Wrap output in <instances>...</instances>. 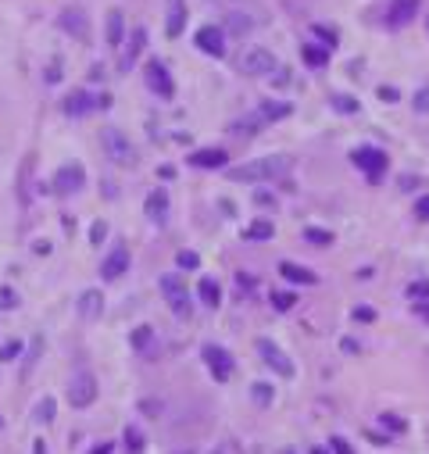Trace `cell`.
Returning a JSON list of instances; mask_svg holds the SVG:
<instances>
[{"mask_svg": "<svg viewBox=\"0 0 429 454\" xmlns=\"http://www.w3.org/2000/svg\"><path fill=\"white\" fill-rule=\"evenodd\" d=\"M57 79H61V65H50L47 68V82H57Z\"/></svg>", "mask_w": 429, "mask_h": 454, "instance_id": "53", "label": "cell"}, {"mask_svg": "<svg viewBox=\"0 0 429 454\" xmlns=\"http://www.w3.org/2000/svg\"><path fill=\"white\" fill-rule=\"evenodd\" d=\"M254 204H258V207H272V204H275V197H272L268 190H258V193H254Z\"/></svg>", "mask_w": 429, "mask_h": 454, "instance_id": "47", "label": "cell"}, {"mask_svg": "<svg viewBox=\"0 0 429 454\" xmlns=\"http://www.w3.org/2000/svg\"><path fill=\"white\" fill-rule=\"evenodd\" d=\"M354 322H376V312L369 305H358L354 308Z\"/></svg>", "mask_w": 429, "mask_h": 454, "instance_id": "43", "label": "cell"}, {"mask_svg": "<svg viewBox=\"0 0 429 454\" xmlns=\"http://www.w3.org/2000/svg\"><path fill=\"white\" fill-rule=\"evenodd\" d=\"M412 108H415V111H422V115L429 111V86H426V89H419V94H415V101H412Z\"/></svg>", "mask_w": 429, "mask_h": 454, "instance_id": "42", "label": "cell"}, {"mask_svg": "<svg viewBox=\"0 0 429 454\" xmlns=\"http://www.w3.org/2000/svg\"><path fill=\"white\" fill-rule=\"evenodd\" d=\"M94 401H97V379L89 376V372L72 376V383H68V404L72 408H89Z\"/></svg>", "mask_w": 429, "mask_h": 454, "instance_id": "8", "label": "cell"}, {"mask_svg": "<svg viewBox=\"0 0 429 454\" xmlns=\"http://www.w3.org/2000/svg\"><path fill=\"white\" fill-rule=\"evenodd\" d=\"M65 115L68 118H82V115H89L94 111V94H86V89H72V94L65 97Z\"/></svg>", "mask_w": 429, "mask_h": 454, "instance_id": "18", "label": "cell"}, {"mask_svg": "<svg viewBox=\"0 0 429 454\" xmlns=\"http://www.w3.org/2000/svg\"><path fill=\"white\" fill-rule=\"evenodd\" d=\"M89 454H111V444H97V447L89 451Z\"/></svg>", "mask_w": 429, "mask_h": 454, "instance_id": "54", "label": "cell"}, {"mask_svg": "<svg viewBox=\"0 0 429 454\" xmlns=\"http://www.w3.org/2000/svg\"><path fill=\"white\" fill-rule=\"evenodd\" d=\"M293 168L290 154H272V158H258V161H243L236 168H229L233 183H261V179H279Z\"/></svg>", "mask_w": 429, "mask_h": 454, "instance_id": "1", "label": "cell"}, {"mask_svg": "<svg viewBox=\"0 0 429 454\" xmlns=\"http://www.w3.org/2000/svg\"><path fill=\"white\" fill-rule=\"evenodd\" d=\"M29 172H33V158L22 161V175H18V197H22V204H29Z\"/></svg>", "mask_w": 429, "mask_h": 454, "instance_id": "32", "label": "cell"}, {"mask_svg": "<svg viewBox=\"0 0 429 454\" xmlns=\"http://www.w3.org/2000/svg\"><path fill=\"white\" fill-rule=\"evenodd\" d=\"M351 161H354L365 175H369L372 183H379V175L386 172V154H383L379 147H358L354 154H351Z\"/></svg>", "mask_w": 429, "mask_h": 454, "instance_id": "7", "label": "cell"}, {"mask_svg": "<svg viewBox=\"0 0 429 454\" xmlns=\"http://www.w3.org/2000/svg\"><path fill=\"white\" fill-rule=\"evenodd\" d=\"M18 354H22V344H18V340H8L4 347H0V361H15Z\"/></svg>", "mask_w": 429, "mask_h": 454, "instance_id": "39", "label": "cell"}, {"mask_svg": "<svg viewBox=\"0 0 429 454\" xmlns=\"http://www.w3.org/2000/svg\"><path fill=\"white\" fill-rule=\"evenodd\" d=\"M0 305H4V308H15V305H18V293H15V290H4V293H0Z\"/></svg>", "mask_w": 429, "mask_h": 454, "instance_id": "49", "label": "cell"}, {"mask_svg": "<svg viewBox=\"0 0 429 454\" xmlns=\"http://www.w3.org/2000/svg\"><path fill=\"white\" fill-rule=\"evenodd\" d=\"M147 47V29H133V40H129V50L122 54V72H129L133 65H136V57H140V50Z\"/></svg>", "mask_w": 429, "mask_h": 454, "instance_id": "21", "label": "cell"}, {"mask_svg": "<svg viewBox=\"0 0 429 454\" xmlns=\"http://www.w3.org/2000/svg\"><path fill=\"white\" fill-rule=\"evenodd\" d=\"M275 68H279V65H275L272 50H265V47H251V50H243V57H240V72L243 75H268Z\"/></svg>", "mask_w": 429, "mask_h": 454, "instance_id": "6", "label": "cell"}, {"mask_svg": "<svg viewBox=\"0 0 429 454\" xmlns=\"http://www.w3.org/2000/svg\"><path fill=\"white\" fill-rule=\"evenodd\" d=\"M143 415H161V401H140Z\"/></svg>", "mask_w": 429, "mask_h": 454, "instance_id": "48", "label": "cell"}, {"mask_svg": "<svg viewBox=\"0 0 429 454\" xmlns=\"http://www.w3.org/2000/svg\"><path fill=\"white\" fill-rule=\"evenodd\" d=\"M415 315H419V318L429 325V305H422V300H415Z\"/></svg>", "mask_w": 429, "mask_h": 454, "instance_id": "50", "label": "cell"}, {"mask_svg": "<svg viewBox=\"0 0 429 454\" xmlns=\"http://www.w3.org/2000/svg\"><path fill=\"white\" fill-rule=\"evenodd\" d=\"M129 344L143 354L150 344H154V329H150V325H140V329H133V337H129Z\"/></svg>", "mask_w": 429, "mask_h": 454, "instance_id": "28", "label": "cell"}, {"mask_svg": "<svg viewBox=\"0 0 429 454\" xmlns=\"http://www.w3.org/2000/svg\"><path fill=\"white\" fill-rule=\"evenodd\" d=\"M190 165L194 168H226L229 154L219 150V147H204V150H194V154H190Z\"/></svg>", "mask_w": 429, "mask_h": 454, "instance_id": "17", "label": "cell"}, {"mask_svg": "<svg viewBox=\"0 0 429 454\" xmlns=\"http://www.w3.org/2000/svg\"><path fill=\"white\" fill-rule=\"evenodd\" d=\"M329 104H333L336 111H340V115H354V111H358V101H354V97H347V94H333V97H329Z\"/></svg>", "mask_w": 429, "mask_h": 454, "instance_id": "30", "label": "cell"}, {"mask_svg": "<svg viewBox=\"0 0 429 454\" xmlns=\"http://www.w3.org/2000/svg\"><path fill=\"white\" fill-rule=\"evenodd\" d=\"M197 47L204 54H211V57H222L226 54V33L219 25H201L197 29Z\"/></svg>", "mask_w": 429, "mask_h": 454, "instance_id": "12", "label": "cell"}, {"mask_svg": "<svg viewBox=\"0 0 429 454\" xmlns=\"http://www.w3.org/2000/svg\"><path fill=\"white\" fill-rule=\"evenodd\" d=\"M293 305H297V293H290V290L272 293V308H275V312H290Z\"/></svg>", "mask_w": 429, "mask_h": 454, "instance_id": "31", "label": "cell"}, {"mask_svg": "<svg viewBox=\"0 0 429 454\" xmlns=\"http://www.w3.org/2000/svg\"><path fill=\"white\" fill-rule=\"evenodd\" d=\"M197 293H201V300H204L208 308H219V305H222V286L214 283L211 276H204V279L197 283Z\"/></svg>", "mask_w": 429, "mask_h": 454, "instance_id": "23", "label": "cell"}, {"mask_svg": "<svg viewBox=\"0 0 429 454\" xmlns=\"http://www.w3.org/2000/svg\"><path fill=\"white\" fill-rule=\"evenodd\" d=\"M126 451H129V454H143V433L133 430V426L126 430Z\"/></svg>", "mask_w": 429, "mask_h": 454, "instance_id": "34", "label": "cell"}, {"mask_svg": "<svg viewBox=\"0 0 429 454\" xmlns=\"http://www.w3.org/2000/svg\"><path fill=\"white\" fill-rule=\"evenodd\" d=\"M422 8V0H390V11H386V25L390 29H405L412 18H415V11Z\"/></svg>", "mask_w": 429, "mask_h": 454, "instance_id": "13", "label": "cell"}, {"mask_svg": "<svg viewBox=\"0 0 429 454\" xmlns=\"http://www.w3.org/2000/svg\"><path fill=\"white\" fill-rule=\"evenodd\" d=\"M272 233H275V226H272L268 219H258V222H251L247 229H243V240H254V244H261V240H272Z\"/></svg>", "mask_w": 429, "mask_h": 454, "instance_id": "25", "label": "cell"}, {"mask_svg": "<svg viewBox=\"0 0 429 454\" xmlns=\"http://www.w3.org/2000/svg\"><path fill=\"white\" fill-rule=\"evenodd\" d=\"M82 183H86V168L79 161H68V165H61L57 175H54V193L57 197H72V193L82 190Z\"/></svg>", "mask_w": 429, "mask_h": 454, "instance_id": "4", "label": "cell"}, {"mask_svg": "<svg viewBox=\"0 0 429 454\" xmlns=\"http://www.w3.org/2000/svg\"><path fill=\"white\" fill-rule=\"evenodd\" d=\"M204 365L211 369V376L219 379V383H226L229 376H233V358H229V351L226 347H214V344H204Z\"/></svg>", "mask_w": 429, "mask_h": 454, "instance_id": "10", "label": "cell"}, {"mask_svg": "<svg viewBox=\"0 0 429 454\" xmlns=\"http://www.w3.org/2000/svg\"><path fill=\"white\" fill-rule=\"evenodd\" d=\"M143 79H147V86L154 89V94L161 97V101H172L175 97V82H172V75H168V68H165V61H147V68H143Z\"/></svg>", "mask_w": 429, "mask_h": 454, "instance_id": "5", "label": "cell"}, {"mask_svg": "<svg viewBox=\"0 0 429 454\" xmlns=\"http://www.w3.org/2000/svg\"><path fill=\"white\" fill-rule=\"evenodd\" d=\"M290 115H293V108L286 101H265L261 104V118H265V122H279V118H290Z\"/></svg>", "mask_w": 429, "mask_h": 454, "instance_id": "24", "label": "cell"}, {"mask_svg": "<svg viewBox=\"0 0 429 454\" xmlns=\"http://www.w3.org/2000/svg\"><path fill=\"white\" fill-rule=\"evenodd\" d=\"M383 426L393 430V433H405V418H397V415H383Z\"/></svg>", "mask_w": 429, "mask_h": 454, "instance_id": "45", "label": "cell"}, {"mask_svg": "<svg viewBox=\"0 0 429 454\" xmlns=\"http://www.w3.org/2000/svg\"><path fill=\"white\" fill-rule=\"evenodd\" d=\"M57 25L65 29L68 36H75L79 43H89V36H94V29H89V18H86L82 8H65L57 15Z\"/></svg>", "mask_w": 429, "mask_h": 454, "instance_id": "9", "label": "cell"}, {"mask_svg": "<svg viewBox=\"0 0 429 454\" xmlns=\"http://www.w3.org/2000/svg\"><path fill=\"white\" fill-rule=\"evenodd\" d=\"M104 236H108V222H94V226H89V244H101Z\"/></svg>", "mask_w": 429, "mask_h": 454, "instance_id": "41", "label": "cell"}, {"mask_svg": "<svg viewBox=\"0 0 429 454\" xmlns=\"http://www.w3.org/2000/svg\"><path fill=\"white\" fill-rule=\"evenodd\" d=\"M126 268H129V247H126V244H118V247H115V251L101 261V276H104L108 283H115V279H118Z\"/></svg>", "mask_w": 429, "mask_h": 454, "instance_id": "15", "label": "cell"}, {"mask_svg": "<svg viewBox=\"0 0 429 454\" xmlns=\"http://www.w3.org/2000/svg\"><path fill=\"white\" fill-rule=\"evenodd\" d=\"M419 186V175H405L401 179V190H415Z\"/></svg>", "mask_w": 429, "mask_h": 454, "instance_id": "52", "label": "cell"}, {"mask_svg": "<svg viewBox=\"0 0 429 454\" xmlns=\"http://www.w3.org/2000/svg\"><path fill=\"white\" fill-rule=\"evenodd\" d=\"M143 211H147L150 222H165V219H168V193H165V190H150Z\"/></svg>", "mask_w": 429, "mask_h": 454, "instance_id": "19", "label": "cell"}, {"mask_svg": "<svg viewBox=\"0 0 429 454\" xmlns=\"http://www.w3.org/2000/svg\"><path fill=\"white\" fill-rule=\"evenodd\" d=\"M279 272H283L290 283H300V286H315V283H319V276H315L312 268H300V265H293V261H283Z\"/></svg>", "mask_w": 429, "mask_h": 454, "instance_id": "20", "label": "cell"}, {"mask_svg": "<svg viewBox=\"0 0 429 454\" xmlns=\"http://www.w3.org/2000/svg\"><path fill=\"white\" fill-rule=\"evenodd\" d=\"M426 29H429V15H426Z\"/></svg>", "mask_w": 429, "mask_h": 454, "instance_id": "56", "label": "cell"}, {"mask_svg": "<svg viewBox=\"0 0 429 454\" xmlns=\"http://www.w3.org/2000/svg\"><path fill=\"white\" fill-rule=\"evenodd\" d=\"M0 430H4V418H0Z\"/></svg>", "mask_w": 429, "mask_h": 454, "instance_id": "57", "label": "cell"}, {"mask_svg": "<svg viewBox=\"0 0 429 454\" xmlns=\"http://www.w3.org/2000/svg\"><path fill=\"white\" fill-rule=\"evenodd\" d=\"M258 354L265 358V365H268L275 376H283V379H290V376H293V361H290L279 347H275L272 340H258Z\"/></svg>", "mask_w": 429, "mask_h": 454, "instance_id": "11", "label": "cell"}, {"mask_svg": "<svg viewBox=\"0 0 429 454\" xmlns=\"http://www.w3.org/2000/svg\"><path fill=\"white\" fill-rule=\"evenodd\" d=\"M312 33H315V36L326 43V50H333L336 43H340V33H336L333 25H322V22H315V25H312Z\"/></svg>", "mask_w": 429, "mask_h": 454, "instance_id": "29", "label": "cell"}, {"mask_svg": "<svg viewBox=\"0 0 429 454\" xmlns=\"http://www.w3.org/2000/svg\"><path fill=\"white\" fill-rule=\"evenodd\" d=\"M329 447H333V454H354V451H351V444H347L344 437H333V440H329Z\"/></svg>", "mask_w": 429, "mask_h": 454, "instance_id": "46", "label": "cell"}, {"mask_svg": "<svg viewBox=\"0 0 429 454\" xmlns=\"http://www.w3.org/2000/svg\"><path fill=\"white\" fill-rule=\"evenodd\" d=\"M108 47H122V40H126V18H122V11H108Z\"/></svg>", "mask_w": 429, "mask_h": 454, "instance_id": "22", "label": "cell"}, {"mask_svg": "<svg viewBox=\"0 0 429 454\" xmlns=\"http://www.w3.org/2000/svg\"><path fill=\"white\" fill-rule=\"evenodd\" d=\"M175 265L190 272V268H197V265H201V258H197L194 251H179V254H175Z\"/></svg>", "mask_w": 429, "mask_h": 454, "instance_id": "37", "label": "cell"}, {"mask_svg": "<svg viewBox=\"0 0 429 454\" xmlns=\"http://www.w3.org/2000/svg\"><path fill=\"white\" fill-rule=\"evenodd\" d=\"M283 454H293V451H283Z\"/></svg>", "mask_w": 429, "mask_h": 454, "instance_id": "58", "label": "cell"}, {"mask_svg": "<svg viewBox=\"0 0 429 454\" xmlns=\"http://www.w3.org/2000/svg\"><path fill=\"white\" fill-rule=\"evenodd\" d=\"M101 147H104V154L115 165H122V168H133L136 165V147L129 143V136L122 133L118 126H104L101 129Z\"/></svg>", "mask_w": 429, "mask_h": 454, "instance_id": "2", "label": "cell"}, {"mask_svg": "<svg viewBox=\"0 0 429 454\" xmlns=\"http://www.w3.org/2000/svg\"><path fill=\"white\" fill-rule=\"evenodd\" d=\"M222 33H229V36H247V33H251V18H247V15H240V11H229Z\"/></svg>", "mask_w": 429, "mask_h": 454, "instance_id": "26", "label": "cell"}, {"mask_svg": "<svg viewBox=\"0 0 429 454\" xmlns=\"http://www.w3.org/2000/svg\"><path fill=\"white\" fill-rule=\"evenodd\" d=\"M36 422H54V397H43L36 404Z\"/></svg>", "mask_w": 429, "mask_h": 454, "instance_id": "36", "label": "cell"}, {"mask_svg": "<svg viewBox=\"0 0 429 454\" xmlns=\"http://www.w3.org/2000/svg\"><path fill=\"white\" fill-rule=\"evenodd\" d=\"M304 240H308V244H315V247H329L333 244V233H326V229H304Z\"/></svg>", "mask_w": 429, "mask_h": 454, "instance_id": "33", "label": "cell"}, {"mask_svg": "<svg viewBox=\"0 0 429 454\" xmlns=\"http://www.w3.org/2000/svg\"><path fill=\"white\" fill-rule=\"evenodd\" d=\"M75 308H79V318H82V322H97L101 312H104V293H101V290H82L79 300H75Z\"/></svg>", "mask_w": 429, "mask_h": 454, "instance_id": "16", "label": "cell"}, {"mask_svg": "<svg viewBox=\"0 0 429 454\" xmlns=\"http://www.w3.org/2000/svg\"><path fill=\"white\" fill-rule=\"evenodd\" d=\"M165 8H168V15H165V33H168V40H175V36H182V29H187V0H165Z\"/></svg>", "mask_w": 429, "mask_h": 454, "instance_id": "14", "label": "cell"}, {"mask_svg": "<svg viewBox=\"0 0 429 454\" xmlns=\"http://www.w3.org/2000/svg\"><path fill=\"white\" fill-rule=\"evenodd\" d=\"M161 293L168 300V308L175 312V318H190V293H187V283H182L175 272H165L161 276Z\"/></svg>", "mask_w": 429, "mask_h": 454, "instance_id": "3", "label": "cell"}, {"mask_svg": "<svg viewBox=\"0 0 429 454\" xmlns=\"http://www.w3.org/2000/svg\"><path fill=\"white\" fill-rule=\"evenodd\" d=\"M415 219H419V222H429V193H422V197L415 200Z\"/></svg>", "mask_w": 429, "mask_h": 454, "instance_id": "40", "label": "cell"}, {"mask_svg": "<svg viewBox=\"0 0 429 454\" xmlns=\"http://www.w3.org/2000/svg\"><path fill=\"white\" fill-rule=\"evenodd\" d=\"M300 57H304V61H308L312 68L329 65V50H319V47H312V43H304V47H300Z\"/></svg>", "mask_w": 429, "mask_h": 454, "instance_id": "27", "label": "cell"}, {"mask_svg": "<svg viewBox=\"0 0 429 454\" xmlns=\"http://www.w3.org/2000/svg\"><path fill=\"white\" fill-rule=\"evenodd\" d=\"M379 101L383 104H397V101H401V94H397L393 86H379Z\"/></svg>", "mask_w": 429, "mask_h": 454, "instance_id": "44", "label": "cell"}, {"mask_svg": "<svg viewBox=\"0 0 429 454\" xmlns=\"http://www.w3.org/2000/svg\"><path fill=\"white\" fill-rule=\"evenodd\" d=\"M312 454H326V447H312Z\"/></svg>", "mask_w": 429, "mask_h": 454, "instance_id": "55", "label": "cell"}, {"mask_svg": "<svg viewBox=\"0 0 429 454\" xmlns=\"http://www.w3.org/2000/svg\"><path fill=\"white\" fill-rule=\"evenodd\" d=\"M340 347H344V354H358V351H361V344H358V340H351V337H347Z\"/></svg>", "mask_w": 429, "mask_h": 454, "instance_id": "51", "label": "cell"}, {"mask_svg": "<svg viewBox=\"0 0 429 454\" xmlns=\"http://www.w3.org/2000/svg\"><path fill=\"white\" fill-rule=\"evenodd\" d=\"M408 297H412V300H426V297H429V279H415V283L408 286Z\"/></svg>", "mask_w": 429, "mask_h": 454, "instance_id": "38", "label": "cell"}, {"mask_svg": "<svg viewBox=\"0 0 429 454\" xmlns=\"http://www.w3.org/2000/svg\"><path fill=\"white\" fill-rule=\"evenodd\" d=\"M251 393H254V401H258L261 408H268V404H272V397H275L268 383H254V390H251Z\"/></svg>", "mask_w": 429, "mask_h": 454, "instance_id": "35", "label": "cell"}]
</instances>
